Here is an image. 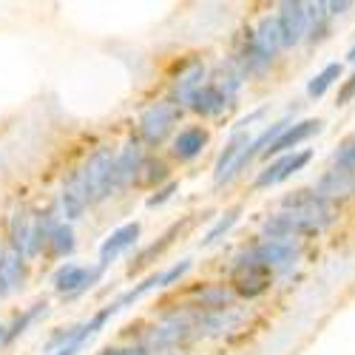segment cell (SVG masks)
Returning a JSON list of instances; mask_svg holds the SVG:
<instances>
[{
  "label": "cell",
  "mask_w": 355,
  "mask_h": 355,
  "mask_svg": "<svg viewBox=\"0 0 355 355\" xmlns=\"http://www.w3.org/2000/svg\"><path fill=\"white\" fill-rule=\"evenodd\" d=\"M236 299V293L233 287H225V284H211V287H205L199 290L196 295V307L205 310V313H225Z\"/></svg>",
  "instance_id": "cell-22"
},
{
  "label": "cell",
  "mask_w": 355,
  "mask_h": 355,
  "mask_svg": "<svg viewBox=\"0 0 355 355\" xmlns=\"http://www.w3.org/2000/svg\"><path fill=\"white\" fill-rule=\"evenodd\" d=\"M88 205H92V196H88V188H85V176L83 171H77L63 188V214L69 219H80Z\"/></svg>",
  "instance_id": "cell-15"
},
{
  "label": "cell",
  "mask_w": 355,
  "mask_h": 355,
  "mask_svg": "<svg viewBox=\"0 0 355 355\" xmlns=\"http://www.w3.org/2000/svg\"><path fill=\"white\" fill-rule=\"evenodd\" d=\"M54 355H74V349H71V347H69V349H57Z\"/></svg>",
  "instance_id": "cell-39"
},
{
  "label": "cell",
  "mask_w": 355,
  "mask_h": 355,
  "mask_svg": "<svg viewBox=\"0 0 355 355\" xmlns=\"http://www.w3.org/2000/svg\"><path fill=\"white\" fill-rule=\"evenodd\" d=\"M196 330V318L191 315H168L162 318L157 327H151V333L145 336V347H157V349H165V347H173V344H180L185 341L191 333Z\"/></svg>",
  "instance_id": "cell-6"
},
{
  "label": "cell",
  "mask_w": 355,
  "mask_h": 355,
  "mask_svg": "<svg viewBox=\"0 0 355 355\" xmlns=\"http://www.w3.org/2000/svg\"><path fill=\"white\" fill-rule=\"evenodd\" d=\"M49 245H51L54 256H69L74 250V230L69 225H57L54 233H51V239H49Z\"/></svg>",
  "instance_id": "cell-28"
},
{
  "label": "cell",
  "mask_w": 355,
  "mask_h": 355,
  "mask_svg": "<svg viewBox=\"0 0 355 355\" xmlns=\"http://www.w3.org/2000/svg\"><path fill=\"white\" fill-rule=\"evenodd\" d=\"M253 37H256V43L261 46V51L268 54L270 60L279 54V49L284 46V40H282V28H279V20H276V17H264V20L256 26Z\"/></svg>",
  "instance_id": "cell-23"
},
{
  "label": "cell",
  "mask_w": 355,
  "mask_h": 355,
  "mask_svg": "<svg viewBox=\"0 0 355 355\" xmlns=\"http://www.w3.org/2000/svg\"><path fill=\"white\" fill-rule=\"evenodd\" d=\"M347 9H352V3H349V0H341V3H327V12H330V17H336V15H344Z\"/></svg>",
  "instance_id": "cell-36"
},
{
  "label": "cell",
  "mask_w": 355,
  "mask_h": 355,
  "mask_svg": "<svg viewBox=\"0 0 355 355\" xmlns=\"http://www.w3.org/2000/svg\"><path fill=\"white\" fill-rule=\"evenodd\" d=\"M239 63H242V74H259V71H264L273 60L268 54L261 51V46L256 43V37H253V32H248V40H245V49H242V54H239Z\"/></svg>",
  "instance_id": "cell-24"
},
{
  "label": "cell",
  "mask_w": 355,
  "mask_h": 355,
  "mask_svg": "<svg viewBox=\"0 0 355 355\" xmlns=\"http://www.w3.org/2000/svg\"><path fill=\"white\" fill-rule=\"evenodd\" d=\"M202 80H205V66L202 63H191L180 80L173 83V103L180 105V103H191L196 97V92L202 88Z\"/></svg>",
  "instance_id": "cell-21"
},
{
  "label": "cell",
  "mask_w": 355,
  "mask_h": 355,
  "mask_svg": "<svg viewBox=\"0 0 355 355\" xmlns=\"http://www.w3.org/2000/svg\"><path fill=\"white\" fill-rule=\"evenodd\" d=\"M176 120H180V105H176L173 100H165V103H154L151 108H148L142 114L139 120V134L148 145H159L171 128L176 125Z\"/></svg>",
  "instance_id": "cell-4"
},
{
  "label": "cell",
  "mask_w": 355,
  "mask_h": 355,
  "mask_svg": "<svg viewBox=\"0 0 355 355\" xmlns=\"http://www.w3.org/2000/svg\"><path fill=\"white\" fill-rule=\"evenodd\" d=\"M276 20H279V28H282L284 46H299L304 40V35L310 32L307 3H299V0H287V3H282Z\"/></svg>",
  "instance_id": "cell-8"
},
{
  "label": "cell",
  "mask_w": 355,
  "mask_h": 355,
  "mask_svg": "<svg viewBox=\"0 0 355 355\" xmlns=\"http://www.w3.org/2000/svg\"><path fill=\"white\" fill-rule=\"evenodd\" d=\"M139 222H128V225H123V227H116L108 239L100 245V268H108V264L120 256L123 250H128L137 239H139Z\"/></svg>",
  "instance_id": "cell-12"
},
{
  "label": "cell",
  "mask_w": 355,
  "mask_h": 355,
  "mask_svg": "<svg viewBox=\"0 0 355 355\" xmlns=\"http://www.w3.org/2000/svg\"><path fill=\"white\" fill-rule=\"evenodd\" d=\"M205 145H208V131H205L202 125H191V128H185V131H180L173 137V157L188 162L196 154H202Z\"/></svg>",
  "instance_id": "cell-18"
},
{
  "label": "cell",
  "mask_w": 355,
  "mask_h": 355,
  "mask_svg": "<svg viewBox=\"0 0 355 355\" xmlns=\"http://www.w3.org/2000/svg\"><path fill=\"white\" fill-rule=\"evenodd\" d=\"M321 131V120H302V123H293L270 148H268V151H264V157H276V154H287V151H293V148L295 145H299V142H304V139H310L313 134H318Z\"/></svg>",
  "instance_id": "cell-14"
},
{
  "label": "cell",
  "mask_w": 355,
  "mask_h": 355,
  "mask_svg": "<svg viewBox=\"0 0 355 355\" xmlns=\"http://www.w3.org/2000/svg\"><path fill=\"white\" fill-rule=\"evenodd\" d=\"M154 287H165V273H151V276H148V279H145L142 284H137L134 290L123 293V295H120V299H116V302H114V307H116V310H123V307H128V304L139 302V299H142V295H145V293H151Z\"/></svg>",
  "instance_id": "cell-25"
},
{
  "label": "cell",
  "mask_w": 355,
  "mask_h": 355,
  "mask_svg": "<svg viewBox=\"0 0 355 355\" xmlns=\"http://www.w3.org/2000/svg\"><path fill=\"white\" fill-rule=\"evenodd\" d=\"M250 134H233L230 142L225 145V151L219 154L216 159V168H214V182L216 185H225L230 182L236 173H239L245 165H248V148H250Z\"/></svg>",
  "instance_id": "cell-5"
},
{
  "label": "cell",
  "mask_w": 355,
  "mask_h": 355,
  "mask_svg": "<svg viewBox=\"0 0 355 355\" xmlns=\"http://www.w3.org/2000/svg\"><path fill=\"white\" fill-rule=\"evenodd\" d=\"M225 105H230V97L222 92L216 83L202 85L199 92H196V97L191 100V108H193L196 114H202V116H214V114H219Z\"/></svg>",
  "instance_id": "cell-20"
},
{
  "label": "cell",
  "mask_w": 355,
  "mask_h": 355,
  "mask_svg": "<svg viewBox=\"0 0 355 355\" xmlns=\"http://www.w3.org/2000/svg\"><path fill=\"white\" fill-rule=\"evenodd\" d=\"M173 191H176V182H168L165 188H159L151 199H148V208H159V205H165V202L173 196Z\"/></svg>",
  "instance_id": "cell-33"
},
{
  "label": "cell",
  "mask_w": 355,
  "mask_h": 355,
  "mask_svg": "<svg viewBox=\"0 0 355 355\" xmlns=\"http://www.w3.org/2000/svg\"><path fill=\"white\" fill-rule=\"evenodd\" d=\"M148 171H151V173H148L145 176V185H154V182H159V180H165V165L162 162H151V165H148Z\"/></svg>",
  "instance_id": "cell-34"
},
{
  "label": "cell",
  "mask_w": 355,
  "mask_h": 355,
  "mask_svg": "<svg viewBox=\"0 0 355 355\" xmlns=\"http://www.w3.org/2000/svg\"><path fill=\"white\" fill-rule=\"evenodd\" d=\"M307 233H318V230L284 211L264 222V239H295V236H307Z\"/></svg>",
  "instance_id": "cell-13"
},
{
  "label": "cell",
  "mask_w": 355,
  "mask_h": 355,
  "mask_svg": "<svg viewBox=\"0 0 355 355\" xmlns=\"http://www.w3.org/2000/svg\"><path fill=\"white\" fill-rule=\"evenodd\" d=\"M341 77V63H330V66H324L313 80H310V85H307V94L313 97V100H318V97H324L327 94V88L336 83Z\"/></svg>",
  "instance_id": "cell-26"
},
{
  "label": "cell",
  "mask_w": 355,
  "mask_h": 355,
  "mask_svg": "<svg viewBox=\"0 0 355 355\" xmlns=\"http://www.w3.org/2000/svg\"><path fill=\"white\" fill-rule=\"evenodd\" d=\"M236 219H239V208H233V211H227L211 230H208V236H205V245H214L216 239H219V236L225 233V230H230L233 225H236Z\"/></svg>",
  "instance_id": "cell-31"
},
{
  "label": "cell",
  "mask_w": 355,
  "mask_h": 355,
  "mask_svg": "<svg viewBox=\"0 0 355 355\" xmlns=\"http://www.w3.org/2000/svg\"><path fill=\"white\" fill-rule=\"evenodd\" d=\"M307 15H310V37L313 40H321L330 35V12H327V3H307Z\"/></svg>",
  "instance_id": "cell-27"
},
{
  "label": "cell",
  "mask_w": 355,
  "mask_h": 355,
  "mask_svg": "<svg viewBox=\"0 0 355 355\" xmlns=\"http://www.w3.org/2000/svg\"><path fill=\"white\" fill-rule=\"evenodd\" d=\"M9 341V327H6V324H0V347H3Z\"/></svg>",
  "instance_id": "cell-37"
},
{
  "label": "cell",
  "mask_w": 355,
  "mask_h": 355,
  "mask_svg": "<svg viewBox=\"0 0 355 355\" xmlns=\"http://www.w3.org/2000/svg\"><path fill=\"white\" fill-rule=\"evenodd\" d=\"M347 60H349V63H355V46L347 51Z\"/></svg>",
  "instance_id": "cell-38"
},
{
  "label": "cell",
  "mask_w": 355,
  "mask_h": 355,
  "mask_svg": "<svg viewBox=\"0 0 355 355\" xmlns=\"http://www.w3.org/2000/svg\"><path fill=\"white\" fill-rule=\"evenodd\" d=\"M315 191H318L321 196H327L330 202H333V199L352 196V193H355V173L341 171V168H333V171H327V173H324L321 180H318Z\"/></svg>",
  "instance_id": "cell-16"
},
{
  "label": "cell",
  "mask_w": 355,
  "mask_h": 355,
  "mask_svg": "<svg viewBox=\"0 0 355 355\" xmlns=\"http://www.w3.org/2000/svg\"><path fill=\"white\" fill-rule=\"evenodd\" d=\"M9 239H12V250H17L20 256H32L35 248V225L32 216L26 211H17L9 222Z\"/></svg>",
  "instance_id": "cell-19"
},
{
  "label": "cell",
  "mask_w": 355,
  "mask_h": 355,
  "mask_svg": "<svg viewBox=\"0 0 355 355\" xmlns=\"http://www.w3.org/2000/svg\"><path fill=\"white\" fill-rule=\"evenodd\" d=\"M100 273H103L100 264H97V268H80V264H63V268L54 273L51 287H54L57 293L69 295V299H74V295H80V293H85L88 287H92V284L100 279Z\"/></svg>",
  "instance_id": "cell-9"
},
{
  "label": "cell",
  "mask_w": 355,
  "mask_h": 355,
  "mask_svg": "<svg viewBox=\"0 0 355 355\" xmlns=\"http://www.w3.org/2000/svg\"><path fill=\"white\" fill-rule=\"evenodd\" d=\"M114 154L111 148H100V151L85 162L83 168V176H85V188H88V196L92 202H100L108 196V182H111V171H114Z\"/></svg>",
  "instance_id": "cell-7"
},
{
  "label": "cell",
  "mask_w": 355,
  "mask_h": 355,
  "mask_svg": "<svg viewBox=\"0 0 355 355\" xmlns=\"http://www.w3.org/2000/svg\"><path fill=\"white\" fill-rule=\"evenodd\" d=\"M299 253L302 248L295 239H261L248 250V256H253L256 261L268 264L270 270H279V273L293 270V264L299 261Z\"/></svg>",
  "instance_id": "cell-3"
},
{
  "label": "cell",
  "mask_w": 355,
  "mask_h": 355,
  "mask_svg": "<svg viewBox=\"0 0 355 355\" xmlns=\"http://www.w3.org/2000/svg\"><path fill=\"white\" fill-rule=\"evenodd\" d=\"M139 168H142V148H139V142H128V145L123 148V154L114 159L108 193H114V191H120L123 185H128Z\"/></svg>",
  "instance_id": "cell-11"
},
{
  "label": "cell",
  "mask_w": 355,
  "mask_h": 355,
  "mask_svg": "<svg viewBox=\"0 0 355 355\" xmlns=\"http://www.w3.org/2000/svg\"><path fill=\"white\" fill-rule=\"evenodd\" d=\"M333 162H336V168L355 173V139H349V142L338 145V151L333 154Z\"/></svg>",
  "instance_id": "cell-30"
},
{
  "label": "cell",
  "mask_w": 355,
  "mask_h": 355,
  "mask_svg": "<svg viewBox=\"0 0 355 355\" xmlns=\"http://www.w3.org/2000/svg\"><path fill=\"white\" fill-rule=\"evenodd\" d=\"M282 208L284 214H293V216H299L302 222L313 225L315 230L321 227H327L333 219H336V208H333V202L327 196H321L318 191H295V193H287L282 199Z\"/></svg>",
  "instance_id": "cell-1"
},
{
  "label": "cell",
  "mask_w": 355,
  "mask_h": 355,
  "mask_svg": "<svg viewBox=\"0 0 355 355\" xmlns=\"http://www.w3.org/2000/svg\"><path fill=\"white\" fill-rule=\"evenodd\" d=\"M273 284V270L268 264L256 261L253 256H239L230 270V287L236 295H242V299H259L261 293H268Z\"/></svg>",
  "instance_id": "cell-2"
},
{
  "label": "cell",
  "mask_w": 355,
  "mask_h": 355,
  "mask_svg": "<svg viewBox=\"0 0 355 355\" xmlns=\"http://www.w3.org/2000/svg\"><path fill=\"white\" fill-rule=\"evenodd\" d=\"M97 355H151L148 347H105Z\"/></svg>",
  "instance_id": "cell-32"
},
{
  "label": "cell",
  "mask_w": 355,
  "mask_h": 355,
  "mask_svg": "<svg viewBox=\"0 0 355 355\" xmlns=\"http://www.w3.org/2000/svg\"><path fill=\"white\" fill-rule=\"evenodd\" d=\"M352 97H355V74L341 85V92H338V105H347Z\"/></svg>",
  "instance_id": "cell-35"
},
{
  "label": "cell",
  "mask_w": 355,
  "mask_h": 355,
  "mask_svg": "<svg viewBox=\"0 0 355 355\" xmlns=\"http://www.w3.org/2000/svg\"><path fill=\"white\" fill-rule=\"evenodd\" d=\"M26 279V264L17 250L0 253V295H12Z\"/></svg>",
  "instance_id": "cell-17"
},
{
  "label": "cell",
  "mask_w": 355,
  "mask_h": 355,
  "mask_svg": "<svg viewBox=\"0 0 355 355\" xmlns=\"http://www.w3.org/2000/svg\"><path fill=\"white\" fill-rule=\"evenodd\" d=\"M43 310H46V302H37V304L28 307L23 315H17V318L12 321V327H9V341H15L17 336H23V333H26V327H28V324H32Z\"/></svg>",
  "instance_id": "cell-29"
},
{
  "label": "cell",
  "mask_w": 355,
  "mask_h": 355,
  "mask_svg": "<svg viewBox=\"0 0 355 355\" xmlns=\"http://www.w3.org/2000/svg\"><path fill=\"white\" fill-rule=\"evenodd\" d=\"M310 162V151H299V154H284L276 162H270L259 176H256V188H270L279 185L284 180H290L293 173H299L304 165Z\"/></svg>",
  "instance_id": "cell-10"
}]
</instances>
